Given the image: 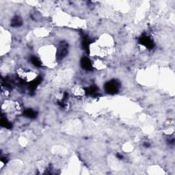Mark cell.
<instances>
[{
    "label": "cell",
    "instance_id": "obj_1",
    "mask_svg": "<svg viewBox=\"0 0 175 175\" xmlns=\"http://www.w3.org/2000/svg\"><path fill=\"white\" fill-rule=\"evenodd\" d=\"M119 84L116 81H110L105 84V90L108 94H115L118 91Z\"/></svg>",
    "mask_w": 175,
    "mask_h": 175
},
{
    "label": "cell",
    "instance_id": "obj_2",
    "mask_svg": "<svg viewBox=\"0 0 175 175\" xmlns=\"http://www.w3.org/2000/svg\"><path fill=\"white\" fill-rule=\"evenodd\" d=\"M139 43L144 47L147 49H153L154 47V43L153 40L147 36H143L140 38Z\"/></svg>",
    "mask_w": 175,
    "mask_h": 175
},
{
    "label": "cell",
    "instance_id": "obj_3",
    "mask_svg": "<svg viewBox=\"0 0 175 175\" xmlns=\"http://www.w3.org/2000/svg\"><path fill=\"white\" fill-rule=\"evenodd\" d=\"M81 65L82 67L86 71H90L92 69V64L90 59L87 57H84L81 60Z\"/></svg>",
    "mask_w": 175,
    "mask_h": 175
},
{
    "label": "cell",
    "instance_id": "obj_4",
    "mask_svg": "<svg viewBox=\"0 0 175 175\" xmlns=\"http://www.w3.org/2000/svg\"><path fill=\"white\" fill-rule=\"evenodd\" d=\"M24 116L29 118H35L37 116V112L33 109H27L24 111Z\"/></svg>",
    "mask_w": 175,
    "mask_h": 175
},
{
    "label": "cell",
    "instance_id": "obj_5",
    "mask_svg": "<svg viewBox=\"0 0 175 175\" xmlns=\"http://www.w3.org/2000/svg\"><path fill=\"white\" fill-rule=\"evenodd\" d=\"M23 24V21L21 17L18 16H15L11 21V26L14 28H18V27L21 26Z\"/></svg>",
    "mask_w": 175,
    "mask_h": 175
},
{
    "label": "cell",
    "instance_id": "obj_6",
    "mask_svg": "<svg viewBox=\"0 0 175 175\" xmlns=\"http://www.w3.org/2000/svg\"><path fill=\"white\" fill-rule=\"evenodd\" d=\"M1 125L6 129H11L12 125L9 120H8V119L6 117H3L1 119Z\"/></svg>",
    "mask_w": 175,
    "mask_h": 175
},
{
    "label": "cell",
    "instance_id": "obj_7",
    "mask_svg": "<svg viewBox=\"0 0 175 175\" xmlns=\"http://www.w3.org/2000/svg\"><path fill=\"white\" fill-rule=\"evenodd\" d=\"M30 60H31V62H32V64H33L35 66H37V67L41 66V65H42L41 60H40V59L36 56H34V55L32 56L30 58Z\"/></svg>",
    "mask_w": 175,
    "mask_h": 175
},
{
    "label": "cell",
    "instance_id": "obj_8",
    "mask_svg": "<svg viewBox=\"0 0 175 175\" xmlns=\"http://www.w3.org/2000/svg\"><path fill=\"white\" fill-rule=\"evenodd\" d=\"M117 157H118V159H122V155H120V154H118V155H117Z\"/></svg>",
    "mask_w": 175,
    "mask_h": 175
}]
</instances>
